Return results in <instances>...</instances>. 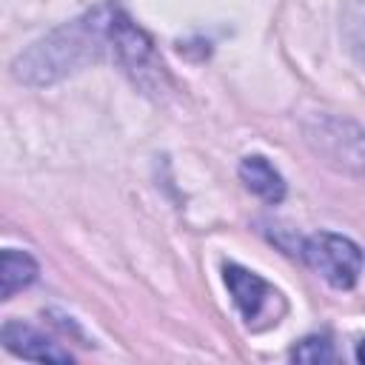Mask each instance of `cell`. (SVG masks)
<instances>
[{"label": "cell", "instance_id": "cell-1", "mask_svg": "<svg viewBox=\"0 0 365 365\" xmlns=\"http://www.w3.org/2000/svg\"><path fill=\"white\" fill-rule=\"evenodd\" d=\"M117 17H120V9L97 6L74 17L71 23L54 29L51 34L29 46L11 63L14 77L29 86H46L103 57L114 60L117 57Z\"/></svg>", "mask_w": 365, "mask_h": 365}, {"label": "cell", "instance_id": "cell-2", "mask_svg": "<svg viewBox=\"0 0 365 365\" xmlns=\"http://www.w3.org/2000/svg\"><path fill=\"white\" fill-rule=\"evenodd\" d=\"M305 265H311L328 285L339 288V291H348L356 285L359 274H362V265H365V254L362 248L342 237V234H334V231H317L311 237H305L299 242V251Z\"/></svg>", "mask_w": 365, "mask_h": 365}, {"label": "cell", "instance_id": "cell-3", "mask_svg": "<svg viewBox=\"0 0 365 365\" xmlns=\"http://www.w3.org/2000/svg\"><path fill=\"white\" fill-rule=\"evenodd\" d=\"M222 277H225L234 305L242 314L248 328L262 331V328L279 322V317L285 314V299L271 282H265L259 274H254L242 265H234V262H228L222 268Z\"/></svg>", "mask_w": 365, "mask_h": 365}, {"label": "cell", "instance_id": "cell-4", "mask_svg": "<svg viewBox=\"0 0 365 365\" xmlns=\"http://www.w3.org/2000/svg\"><path fill=\"white\" fill-rule=\"evenodd\" d=\"M0 339L11 354H17L23 359H34V362H71L74 359L66 348L51 342L46 334H40L37 328H31L26 322H17V319L3 322Z\"/></svg>", "mask_w": 365, "mask_h": 365}, {"label": "cell", "instance_id": "cell-5", "mask_svg": "<svg viewBox=\"0 0 365 365\" xmlns=\"http://www.w3.org/2000/svg\"><path fill=\"white\" fill-rule=\"evenodd\" d=\"M240 180H242V185H245L251 194L262 197V200L271 202V205L285 197V180H282V174H279L262 154H248V157H242V163H240Z\"/></svg>", "mask_w": 365, "mask_h": 365}, {"label": "cell", "instance_id": "cell-6", "mask_svg": "<svg viewBox=\"0 0 365 365\" xmlns=\"http://www.w3.org/2000/svg\"><path fill=\"white\" fill-rule=\"evenodd\" d=\"M37 259L26 251L17 248H6L0 257V297L11 299L17 291H23L26 285H31L37 279Z\"/></svg>", "mask_w": 365, "mask_h": 365}, {"label": "cell", "instance_id": "cell-7", "mask_svg": "<svg viewBox=\"0 0 365 365\" xmlns=\"http://www.w3.org/2000/svg\"><path fill=\"white\" fill-rule=\"evenodd\" d=\"M291 359L294 362H311V365H322V362H334L336 354H334V345L331 339L322 334V336H305L299 339L294 348H291Z\"/></svg>", "mask_w": 365, "mask_h": 365}, {"label": "cell", "instance_id": "cell-8", "mask_svg": "<svg viewBox=\"0 0 365 365\" xmlns=\"http://www.w3.org/2000/svg\"><path fill=\"white\" fill-rule=\"evenodd\" d=\"M356 362H362V365H365V339H359V342H356Z\"/></svg>", "mask_w": 365, "mask_h": 365}]
</instances>
